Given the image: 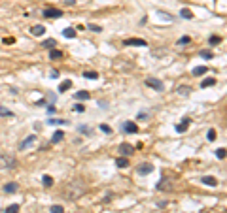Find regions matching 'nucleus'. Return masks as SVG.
<instances>
[{
    "label": "nucleus",
    "instance_id": "1",
    "mask_svg": "<svg viewBox=\"0 0 227 213\" xmlns=\"http://www.w3.org/2000/svg\"><path fill=\"white\" fill-rule=\"evenodd\" d=\"M85 190H87V185H85V181H81V179H72V181L68 185H64L62 189V196L66 200H78L85 194Z\"/></svg>",
    "mask_w": 227,
    "mask_h": 213
},
{
    "label": "nucleus",
    "instance_id": "2",
    "mask_svg": "<svg viewBox=\"0 0 227 213\" xmlns=\"http://www.w3.org/2000/svg\"><path fill=\"white\" fill-rule=\"evenodd\" d=\"M17 166V159L9 153H2L0 155V170H6V168H15Z\"/></svg>",
    "mask_w": 227,
    "mask_h": 213
},
{
    "label": "nucleus",
    "instance_id": "3",
    "mask_svg": "<svg viewBox=\"0 0 227 213\" xmlns=\"http://www.w3.org/2000/svg\"><path fill=\"white\" fill-rule=\"evenodd\" d=\"M174 187H176V181H174V179H168V177H163L155 185V189L161 190V193H170V190H174Z\"/></svg>",
    "mask_w": 227,
    "mask_h": 213
},
{
    "label": "nucleus",
    "instance_id": "4",
    "mask_svg": "<svg viewBox=\"0 0 227 213\" xmlns=\"http://www.w3.org/2000/svg\"><path fill=\"white\" fill-rule=\"evenodd\" d=\"M144 83L148 87H151V89H155V91H165V83L161 81V79H155V77H146Z\"/></svg>",
    "mask_w": 227,
    "mask_h": 213
},
{
    "label": "nucleus",
    "instance_id": "5",
    "mask_svg": "<svg viewBox=\"0 0 227 213\" xmlns=\"http://www.w3.org/2000/svg\"><path fill=\"white\" fill-rule=\"evenodd\" d=\"M44 17H47V19H59V17H62V9H59V8H46L44 9Z\"/></svg>",
    "mask_w": 227,
    "mask_h": 213
},
{
    "label": "nucleus",
    "instance_id": "6",
    "mask_svg": "<svg viewBox=\"0 0 227 213\" xmlns=\"http://www.w3.org/2000/svg\"><path fill=\"white\" fill-rule=\"evenodd\" d=\"M117 151H119V155H121V156H131V155L134 153V147H133L131 143L123 141V143H119V147H117Z\"/></svg>",
    "mask_w": 227,
    "mask_h": 213
},
{
    "label": "nucleus",
    "instance_id": "7",
    "mask_svg": "<svg viewBox=\"0 0 227 213\" xmlns=\"http://www.w3.org/2000/svg\"><path fill=\"white\" fill-rule=\"evenodd\" d=\"M123 46H134V47H144V46H148V43H146V40H142V38H129V40H125V42H123Z\"/></svg>",
    "mask_w": 227,
    "mask_h": 213
},
{
    "label": "nucleus",
    "instance_id": "8",
    "mask_svg": "<svg viewBox=\"0 0 227 213\" xmlns=\"http://www.w3.org/2000/svg\"><path fill=\"white\" fill-rule=\"evenodd\" d=\"M136 172H138L140 175H148V174H151V172H153V166H151L149 162H142V164H138Z\"/></svg>",
    "mask_w": 227,
    "mask_h": 213
},
{
    "label": "nucleus",
    "instance_id": "9",
    "mask_svg": "<svg viewBox=\"0 0 227 213\" xmlns=\"http://www.w3.org/2000/svg\"><path fill=\"white\" fill-rule=\"evenodd\" d=\"M34 141H36V136H27V138H25L23 141H21V143H19V149H21V151H23V149H27V147H30V145H32V143H34Z\"/></svg>",
    "mask_w": 227,
    "mask_h": 213
},
{
    "label": "nucleus",
    "instance_id": "10",
    "mask_svg": "<svg viewBox=\"0 0 227 213\" xmlns=\"http://www.w3.org/2000/svg\"><path fill=\"white\" fill-rule=\"evenodd\" d=\"M189 123H191V119H189V117H183L180 125H176V132H186V130H187V127H189Z\"/></svg>",
    "mask_w": 227,
    "mask_h": 213
},
{
    "label": "nucleus",
    "instance_id": "11",
    "mask_svg": "<svg viewBox=\"0 0 227 213\" xmlns=\"http://www.w3.org/2000/svg\"><path fill=\"white\" fill-rule=\"evenodd\" d=\"M17 190H19V183H15V181H12V183H6V185H4V193H8V194L17 193Z\"/></svg>",
    "mask_w": 227,
    "mask_h": 213
},
{
    "label": "nucleus",
    "instance_id": "12",
    "mask_svg": "<svg viewBox=\"0 0 227 213\" xmlns=\"http://www.w3.org/2000/svg\"><path fill=\"white\" fill-rule=\"evenodd\" d=\"M201 181L204 183V185H208V187H218V179L216 177H212V175H204Z\"/></svg>",
    "mask_w": 227,
    "mask_h": 213
},
{
    "label": "nucleus",
    "instance_id": "13",
    "mask_svg": "<svg viewBox=\"0 0 227 213\" xmlns=\"http://www.w3.org/2000/svg\"><path fill=\"white\" fill-rule=\"evenodd\" d=\"M123 130L125 132H131V134H136L138 132V127H136V123L129 121V123H125V125H123Z\"/></svg>",
    "mask_w": 227,
    "mask_h": 213
},
{
    "label": "nucleus",
    "instance_id": "14",
    "mask_svg": "<svg viewBox=\"0 0 227 213\" xmlns=\"http://www.w3.org/2000/svg\"><path fill=\"white\" fill-rule=\"evenodd\" d=\"M115 166L117 168H127L129 166V156H117V159H115Z\"/></svg>",
    "mask_w": 227,
    "mask_h": 213
},
{
    "label": "nucleus",
    "instance_id": "15",
    "mask_svg": "<svg viewBox=\"0 0 227 213\" xmlns=\"http://www.w3.org/2000/svg\"><path fill=\"white\" fill-rule=\"evenodd\" d=\"M206 72H208L206 66H195V68L191 70V74H193V75H204Z\"/></svg>",
    "mask_w": 227,
    "mask_h": 213
},
{
    "label": "nucleus",
    "instance_id": "16",
    "mask_svg": "<svg viewBox=\"0 0 227 213\" xmlns=\"http://www.w3.org/2000/svg\"><path fill=\"white\" fill-rule=\"evenodd\" d=\"M62 138H64V132H62V130H57V132H53L51 143H59V141H62Z\"/></svg>",
    "mask_w": 227,
    "mask_h": 213
},
{
    "label": "nucleus",
    "instance_id": "17",
    "mask_svg": "<svg viewBox=\"0 0 227 213\" xmlns=\"http://www.w3.org/2000/svg\"><path fill=\"white\" fill-rule=\"evenodd\" d=\"M30 32H32V34H34V36H42V34H44V32H46V28L42 27V25H34V27L30 28Z\"/></svg>",
    "mask_w": 227,
    "mask_h": 213
},
{
    "label": "nucleus",
    "instance_id": "18",
    "mask_svg": "<svg viewBox=\"0 0 227 213\" xmlns=\"http://www.w3.org/2000/svg\"><path fill=\"white\" fill-rule=\"evenodd\" d=\"M62 36H64V38H76V28L66 27V28L62 30Z\"/></svg>",
    "mask_w": 227,
    "mask_h": 213
},
{
    "label": "nucleus",
    "instance_id": "19",
    "mask_svg": "<svg viewBox=\"0 0 227 213\" xmlns=\"http://www.w3.org/2000/svg\"><path fill=\"white\" fill-rule=\"evenodd\" d=\"M70 87H72V81H70V79H64V81L59 85V89H57V91H59V93H64V91H68Z\"/></svg>",
    "mask_w": 227,
    "mask_h": 213
},
{
    "label": "nucleus",
    "instance_id": "20",
    "mask_svg": "<svg viewBox=\"0 0 227 213\" xmlns=\"http://www.w3.org/2000/svg\"><path fill=\"white\" fill-rule=\"evenodd\" d=\"M55 46H57V42L53 40V38H49V40H46L44 43H42V47H44V49H55Z\"/></svg>",
    "mask_w": 227,
    "mask_h": 213
},
{
    "label": "nucleus",
    "instance_id": "21",
    "mask_svg": "<svg viewBox=\"0 0 227 213\" xmlns=\"http://www.w3.org/2000/svg\"><path fill=\"white\" fill-rule=\"evenodd\" d=\"M0 117H13V111L4 108V106H0Z\"/></svg>",
    "mask_w": 227,
    "mask_h": 213
},
{
    "label": "nucleus",
    "instance_id": "22",
    "mask_svg": "<svg viewBox=\"0 0 227 213\" xmlns=\"http://www.w3.org/2000/svg\"><path fill=\"white\" fill-rule=\"evenodd\" d=\"M212 85H216V79H214V77H206V79H202V83H201L202 89H204V87H212Z\"/></svg>",
    "mask_w": 227,
    "mask_h": 213
},
{
    "label": "nucleus",
    "instance_id": "23",
    "mask_svg": "<svg viewBox=\"0 0 227 213\" xmlns=\"http://www.w3.org/2000/svg\"><path fill=\"white\" fill-rule=\"evenodd\" d=\"M49 57H51V61H53V59H62V51H59V49H51V51H49Z\"/></svg>",
    "mask_w": 227,
    "mask_h": 213
},
{
    "label": "nucleus",
    "instance_id": "24",
    "mask_svg": "<svg viewBox=\"0 0 227 213\" xmlns=\"http://www.w3.org/2000/svg\"><path fill=\"white\" fill-rule=\"evenodd\" d=\"M180 15L183 19H193V12H191V9H187V8H183L182 12H180Z\"/></svg>",
    "mask_w": 227,
    "mask_h": 213
},
{
    "label": "nucleus",
    "instance_id": "25",
    "mask_svg": "<svg viewBox=\"0 0 227 213\" xmlns=\"http://www.w3.org/2000/svg\"><path fill=\"white\" fill-rule=\"evenodd\" d=\"M89 93L87 91H80V93H76V98H78V100H89Z\"/></svg>",
    "mask_w": 227,
    "mask_h": 213
},
{
    "label": "nucleus",
    "instance_id": "26",
    "mask_svg": "<svg viewBox=\"0 0 227 213\" xmlns=\"http://www.w3.org/2000/svg\"><path fill=\"white\" fill-rule=\"evenodd\" d=\"M178 93H180L182 96H187V94L191 93V87H187V85H182V87L178 89Z\"/></svg>",
    "mask_w": 227,
    "mask_h": 213
},
{
    "label": "nucleus",
    "instance_id": "27",
    "mask_svg": "<svg viewBox=\"0 0 227 213\" xmlns=\"http://www.w3.org/2000/svg\"><path fill=\"white\" fill-rule=\"evenodd\" d=\"M187 43H191V38H189V36H182V38L176 42V46H187Z\"/></svg>",
    "mask_w": 227,
    "mask_h": 213
},
{
    "label": "nucleus",
    "instance_id": "28",
    "mask_svg": "<svg viewBox=\"0 0 227 213\" xmlns=\"http://www.w3.org/2000/svg\"><path fill=\"white\" fill-rule=\"evenodd\" d=\"M4 213H19V204H12V206H8Z\"/></svg>",
    "mask_w": 227,
    "mask_h": 213
},
{
    "label": "nucleus",
    "instance_id": "29",
    "mask_svg": "<svg viewBox=\"0 0 227 213\" xmlns=\"http://www.w3.org/2000/svg\"><path fill=\"white\" fill-rule=\"evenodd\" d=\"M42 183H44V187H51L53 185V177L51 175H44L42 177Z\"/></svg>",
    "mask_w": 227,
    "mask_h": 213
},
{
    "label": "nucleus",
    "instance_id": "30",
    "mask_svg": "<svg viewBox=\"0 0 227 213\" xmlns=\"http://www.w3.org/2000/svg\"><path fill=\"white\" fill-rule=\"evenodd\" d=\"M81 75L87 77V79H99V74H96V72H83Z\"/></svg>",
    "mask_w": 227,
    "mask_h": 213
},
{
    "label": "nucleus",
    "instance_id": "31",
    "mask_svg": "<svg viewBox=\"0 0 227 213\" xmlns=\"http://www.w3.org/2000/svg\"><path fill=\"white\" fill-rule=\"evenodd\" d=\"M49 211H51V213H64V207H62L61 204H55V206H51Z\"/></svg>",
    "mask_w": 227,
    "mask_h": 213
},
{
    "label": "nucleus",
    "instance_id": "32",
    "mask_svg": "<svg viewBox=\"0 0 227 213\" xmlns=\"http://www.w3.org/2000/svg\"><path fill=\"white\" fill-rule=\"evenodd\" d=\"M68 121H64V119H49L47 121V125H66Z\"/></svg>",
    "mask_w": 227,
    "mask_h": 213
},
{
    "label": "nucleus",
    "instance_id": "33",
    "mask_svg": "<svg viewBox=\"0 0 227 213\" xmlns=\"http://www.w3.org/2000/svg\"><path fill=\"white\" fill-rule=\"evenodd\" d=\"M87 28H89L91 32H102V27H100V25H93V23H89Z\"/></svg>",
    "mask_w": 227,
    "mask_h": 213
},
{
    "label": "nucleus",
    "instance_id": "34",
    "mask_svg": "<svg viewBox=\"0 0 227 213\" xmlns=\"http://www.w3.org/2000/svg\"><path fill=\"white\" fill-rule=\"evenodd\" d=\"M216 156H218V159H225V147L216 149Z\"/></svg>",
    "mask_w": 227,
    "mask_h": 213
},
{
    "label": "nucleus",
    "instance_id": "35",
    "mask_svg": "<svg viewBox=\"0 0 227 213\" xmlns=\"http://www.w3.org/2000/svg\"><path fill=\"white\" fill-rule=\"evenodd\" d=\"M206 138H208V141H214V140H216V130H214V128H210V130H208Z\"/></svg>",
    "mask_w": 227,
    "mask_h": 213
},
{
    "label": "nucleus",
    "instance_id": "36",
    "mask_svg": "<svg viewBox=\"0 0 227 213\" xmlns=\"http://www.w3.org/2000/svg\"><path fill=\"white\" fill-rule=\"evenodd\" d=\"M201 57H202V59H212L214 53H212V51H201Z\"/></svg>",
    "mask_w": 227,
    "mask_h": 213
},
{
    "label": "nucleus",
    "instance_id": "37",
    "mask_svg": "<svg viewBox=\"0 0 227 213\" xmlns=\"http://www.w3.org/2000/svg\"><path fill=\"white\" fill-rule=\"evenodd\" d=\"M74 111H78V113H83V111H85V106H83V104H76V106H74Z\"/></svg>",
    "mask_w": 227,
    "mask_h": 213
},
{
    "label": "nucleus",
    "instance_id": "38",
    "mask_svg": "<svg viewBox=\"0 0 227 213\" xmlns=\"http://www.w3.org/2000/svg\"><path fill=\"white\" fill-rule=\"evenodd\" d=\"M99 128H100V130H102L104 134H112V128H110V127H108V125H100Z\"/></svg>",
    "mask_w": 227,
    "mask_h": 213
},
{
    "label": "nucleus",
    "instance_id": "39",
    "mask_svg": "<svg viewBox=\"0 0 227 213\" xmlns=\"http://www.w3.org/2000/svg\"><path fill=\"white\" fill-rule=\"evenodd\" d=\"M208 42H210V43H220V42H221V38H220V36H210V40H208Z\"/></svg>",
    "mask_w": 227,
    "mask_h": 213
},
{
    "label": "nucleus",
    "instance_id": "40",
    "mask_svg": "<svg viewBox=\"0 0 227 213\" xmlns=\"http://www.w3.org/2000/svg\"><path fill=\"white\" fill-rule=\"evenodd\" d=\"M49 77H51V79H57V77H59V72H57V70H51Z\"/></svg>",
    "mask_w": 227,
    "mask_h": 213
},
{
    "label": "nucleus",
    "instance_id": "41",
    "mask_svg": "<svg viewBox=\"0 0 227 213\" xmlns=\"http://www.w3.org/2000/svg\"><path fill=\"white\" fill-rule=\"evenodd\" d=\"M80 132H83V134H91V130H89L87 127H80Z\"/></svg>",
    "mask_w": 227,
    "mask_h": 213
},
{
    "label": "nucleus",
    "instance_id": "42",
    "mask_svg": "<svg viewBox=\"0 0 227 213\" xmlns=\"http://www.w3.org/2000/svg\"><path fill=\"white\" fill-rule=\"evenodd\" d=\"M47 111H49V113H55V111H57V108H55V106H53V104H51V106L47 108Z\"/></svg>",
    "mask_w": 227,
    "mask_h": 213
},
{
    "label": "nucleus",
    "instance_id": "43",
    "mask_svg": "<svg viewBox=\"0 0 227 213\" xmlns=\"http://www.w3.org/2000/svg\"><path fill=\"white\" fill-rule=\"evenodd\" d=\"M13 42H15L13 38H6V40H4V43H13Z\"/></svg>",
    "mask_w": 227,
    "mask_h": 213
},
{
    "label": "nucleus",
    "instance_id": "44",
    "mask_svg": "<svg viewBox=\"0 0 227 213\" xmlns=\"http://www.w3.org/2000/svg\"><path fill=\"white\" fill-rule=\"evenodd\" d=\"M66 4H68V6H74V4H76V0H66Z\"/></svg>",
    "mask_w": 227,
    "mask_h": 213
}]
</instances>
